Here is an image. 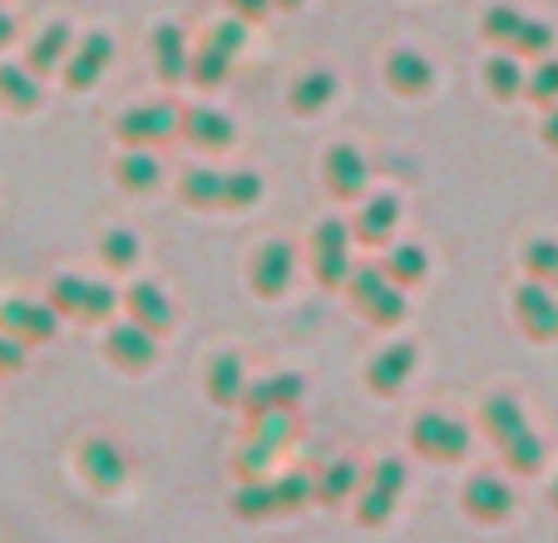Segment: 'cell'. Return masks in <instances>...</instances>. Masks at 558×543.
Wrapping results in <instances>:
<instances>
[{
  "instance_id": "6da1fadb",
  "label": "cell",
  "mask_w": 558,
  "mask_h": 543,
  "mask_svg": "<svg viewBox=\"0 0 558 543\" xmlns=\"http://www.w3.org/2000/svg\"><path fill=\"white\" fill-rule=\"evenodd\" d=\"M411 445H415V455H425V460L454 464L470 455V430H464L460 420L440 415V410H425V415H415V425H411Z\"/></svg>"
},
{
  "instance_id": "7a4b0ae2",
  "label": "cell",
  "mask_w": 558,
  "mask_h": 543,
  "mask_svg": "<svg viewBox=\"0 0 558 543\" xmlns=\"http://www.w3.org/2000/svg\"><path fill=\"white\" fill-rule=\"evenodd\" d=\"M347 287H351V297H356V306L371 316L376 326H396L405 316V292L396 282H390L380 267H361V272H351L347 277Z\"/></svg>"
},
{
  "instance_id": "3957f363",
  "label": "cell",
  "mask_w": 558,
  "mask_h": 543,
  "mask_svg": "<svg viewBox=\"0 0 558 543\" xmlns=\"http://www.w3.org/2000/svg\"><path fill=\"white\" fill-rule=\"evenodd\" d=\"M80 474H85V484H95L99 494H114V490H124V480H129V455L114 439L95 435L80 445Z\"/></svg>"
},
{
  "instance_id": "277c9868",
  "label": "cell",
  "mask_w": 558,
  "mask_h": 543,
  "mask_svg": "<svg viewBox=\"0 0 558 543\" xmlns=\"http://www.w3.org/2000/svg\"><path fill=\"white\" fill-rule=\"evenodd\" d=\"M54 306L50 302H25V297H11V302H0V331L5 336H15L21 346H31V341H50L54 336Z\"/></svg>"
},
{
  "instance_id": "5b68a950",
  "label": "cell",
  "mask_w": 558,
  "mask_h": 543,
  "mask_svg": "<svg viewBox=\"0 0 558 543\" xmlns=\"http://www.w3.org/2000/svg\"><path fill=\"white\" fill-rule=\"evenodd\" d=\"M460 504H464V514L480 523H505L509 514H514V490H509L499 474H474L460 490Z\"/></svg>"
},
{
  "instance_id": "8992f818",
  "label": "cell",
  "mask_w": 558,
  "mask_h": 543,
  "mask_svg": "<svg viewBox=\"0 0 558 543\" xmlns=\"http://www.w3.org/2000/svg\"><path fill=\"white\" fill-rule=\"evenodd\" d=\"M183 124V114L173 105H144V109H129L124 119H119V138L134 148H148V144H163V138H173Z\"/></svg>"
},
{
  "instance_id": "52a82bcc",
  "label": "cell",
  "mask_w": 558,
  "mask_h": 543,
  "mask_svg": "<svg viewBox=\"0 0 558 543\" xmlns=\"http://www.w3.org/2000/svg\"><path fill=\"white\" fill-rule=\"evenodd\" d=\"M347 222L341 218H327L322 228H316V282L322 287H347L351 277V257H347Z\"/></svg>"
},
{
  "instance_id": "ba28073f",
  "label": "cell",
  "mask_w": 558,
  "mask_h": 543,
  "mask_svg": "<svg viewBox=\"0 0 558 543\" xmlns=\"http://www.w3.org/2000/svg\"><path fill=\"white\" fill-rule=\"evenodd\" d=\"M514 312L534 341H558V297L544 282H524L514 292Z\"/></svg>"
},
{
  "instance_id": "9c48e42d",
  "label": "cell",
  "mask_w": 558,
  "mask_h": 543,
  "mask_svg": "<svg viewBox=\"0 0 558 543\" xmlns=\"http://www.w3.org/2000/svg\"><path fill=\"white\" fill-rule=\"evenodd\" d=\"M105 351H109V361H114V366H124V371H148V366L158 361V336L144 331L138 322H119L114 331L105 336Z\"/></svg>"
},
{
  "instance_id": "30bf717a",
  "label": "cell",
  "mask_w": 558,
  "mask_h": 543,
  "mask_svg": "<svg viewBox=\"0 0 558 543\" xmlns=\"http://www.w3.org/2000/svg\"><path fill=\"white\" fill-rule=\"evenodd\" d=\"M322 173H327V189L337 193V198H361V189H366V178H371V164L361 158V148L337 144L322 158Z\"/></svg>"
},
{
  "instance_id": "8fae6325",
  "label": "cell",
  "mask_w": 558,
  "mask_h": 543,
  "mask_svg": "<svg viewBox=\"0 0 558 543\" xmlns=\"http://www.w3.org/2000/svg\"><path fill=\"white\" fill-rule=\"evenodd\" d=\"M109 60H114V40H109V35H89V40L70 55V64H64V84H70V89H95L99 74L109 70Z\"/></svg>"
},
{
  "instance_id": "7c38bea8",
  "label": "cell",
  "mask_w": 558,
  "mask_h": 543,
  "mask_svg": "<svg viewBox=\"0 0 558 543\" xmlns=\"http://www.w3.org/2000/svg\"><path fill=\"white\" fill-rule=\"evenodd\" d=\"M287 282H292V242H282V238L263 242V252H257V262H253L257 297H282Z\"/></svg>"
},
{
  "instance_id": "4fadbf2b",
  "label": "cell",
  "mask_w": 558,
  "mask_h": 543,
  "mask_svg": "<svg viewBox=\"0 0 558 543\" xmlns=\"http://www.w3.org/2000/svg\"><path fill=\"white\" fill-rule=\"evenodd\" d=\"M411 371H415V346H386V351L376 355L366 366V386L376 390V396H396V390L411 381Z\"/></svg>"
},
{
  "instance_id": "5bb4252c",
  "label": "cell",
  "mask_w": 558,
  "mask_h": 543,
  "mask_svg": "<svg viewBox=\"0 0 558 543\" xmlns=\"http://www.w3.org/2000/svg\"><path fill=\"white\" fill-rule=\"evenodd\" d=\"M129 322H138L144 331H169L173 326V306H169V297H163V287H154V282H134L129 287Z\"/></svg>"
},
{
  "instance_id": "9a60e30c",
  "label": "cell",
  "mask_w": 558,
  "mask_h": 543,
  "mask_svg": "<svg viewBox=\"0 0 558 543\" xmlns=\"http://www.w3.org/2000/svg\"><path fill=\"white\" fill-rule=\"evenodd\" d=\"M386 80H390V89H401V95H425L435 84V64L425 60L421 50H396L386 60Z\"/></svg>"
},
{
  "instance_id": "2e32d148",
  "label": "cell",
  "mask_w": 558,
  "mask_h": 543,
  "mask_svg": "<svg viewBox=\"0 0 558 543\" xmlns=\"http://www.w3.org/2000/svg\"><path fill=\"white\" fill-rule=\"evenodd\" d=\"M179 129H183V134H189L198 148H208V154H218V148H232V138H238L232 119L218 114V109H193V114H183Z\"/></svg>"
},
{
  "instance_id": "e0dca14e",
  "label": "cell",
  "mask_w": 558,
  "mask_h": 543,
  "mask_svg": "<svg viewBox=\"0 0 558 543\" xmlns=\"http://www.w3.org/2000/svg\"><path fill=\"white\" fill-rule=\"evenodd\" d=\"M243 400L253 415H263V410H292L296 400H302V376H292V371L267 376V381H257L253 390H243Z\"/></svg>"
},
{
  "instance_id": "ac0fdd59",
  "label": "cell",
  "mask_w": 558,
  "mask_h": 543,
  "mask_svg": "<svg viewBox=\"0 0 558 543\" xmlns=\"http://www.w3.org/2000/svg\"><path fill=\"white\" fill-rule=\"evenodd\" d=\"M232 519H243V523H263L277 514V499H272V480H243L238 490H232L228 499Z\"/></svg>"
},
{
  "instance_id": "d6986e66",
  "label": "cell",
  "mask_w": 558,
  "mask_h": 543,
  "mask_svg": "<svg viewBox=\"0 0 558 543\" xmlns=\"http://www.w3.org/2000/svg\"><path fill=\"white\" fill-rule=\"evenodd\" d=\"M154 64H158V74H163L169 84L189 80V45H183L179 25H158L154 31Z\"/></svg>"
},
{
  "instance_id": "ffe728a7",
  "label": "cell",
  "mask_w": 558,
  "mask_h": 543,
  "mask_svg": "<svg viewBox=\"0 0 558 543\" xmlns=\"http://www.w3.org/2000/svg\"><path fill=\"white\" fill-rule=\"evenodd\" d=\"M243 355H232L222 351L218 361L208 366V396L213 406H243Z\"/></svg>"
},
{
  "instance_id": "44dd1931",
  "label": "cell",
  "mask_w": 558,
  "mask_h": 543,
  "mask_svg": "<svg viewBox=\"0 0 558 543\" xmlns=\"http://www.w3.org/2000/svg\"><path fill=\"white\" fill-rule=\"evenodd\" d=\"M64 55H70V25L64 21H54L50 31H40L35 35V45H31V64L25 70L40 80V74H50V70H60L64 64Z\"/></svg>"
},
{
  "instance_id": "7402d4cb",
  "label": "cell",
  "mask_w": 558,
  "mask_h": 543,
  "mask_svg": "<svg viewBox=\"0 0 558 543\" xmlns=\"http://www.w3.org/2000/svg\"><path fill=\"white\" fill-rule=\"evenodd\" d=\"M331 95H337V80H331L327 70H312L292 84L287 105H292V114H322V109L331 105Z\"/></svg>"
},
{
  "instance_id": "603a6c76",
  "label": "cell",
  "mask_w": 558,
  "mask_h": 543,
  "mask_svg": "<svg viewBox=\"0 0 558 543\" xmlns=\"http://www.w3.org/2000/svg\"><path fill=\"white\" fill-rule=\"evenodd\" d=\"M480 420H485V430H489V439H514L519 430H529V420H524V406H519L514 396H489L485 400V410H480Z\"/></svg>"
},
{
  "instance_id": "cb8c5ba5",
  "label": "cell",
  "mask_w": 558,
  "mask_h": 543,
  "mask_svg": "<svg viewBox=\"0 0 558 543\" xmlns=\"http://www.w3.org/2000/svg\"><path fill=\"white\" fill-rule=\"evenodd\" d=\"M396 222H401V203L390 198V193H380V198L361 203V218H356V232L366 242H386L390 232H396Z\"/></svg>"
},
{
  "instance_id": "d4e9b609",
  "label": "cell",
  "mask_w": 558,
  "mask_h": 543,
  "mask_svg": "<svg viewBox=\"0 0 558 543\" xmlns=\"http://www.w3.org/2000/svg\"><path fill=\"white\" fill-rule=\"evenodd\" d=\"M40 95H45L40 80H35L25 64H0V99H5L11 109H35Z\"/></svg>"
},
{
  "instance_id": "484cf974",
  "label": "cell",
  "mask_w": 558,
  "mask_h": 543,
  "mask_svg": "<svg viewBox=\"0 0 558 543\" xmlns=\"http://www.w3.org/2000/svg\"><path fill=\"white\" fill-rule=\"evenodd\" d=\"M396 287H411V282H425V272H430V257H425V248H415V242H401V248H390L386 267H380Z\"/></svg>"
},
{
  "instance_id": "4316f807",
  "label": "cell",
  "mask_w": 558,
  "mask_h": 543,
  "mask_svg": "<svg viewBox=\"0 0 558 543\" xmlns=\"http://www.w3.org/2000/svg\"><path fill=\"white\" fill-rule=\"evenodd\" d=\"M119 183H124L129 193H148L158 183V178H163V164H158L154 154H148V148H134V154H124L119 158Z\"/></svg>"
},
{
  "instance_id": "83f0119b",
  "label": "cell",
  "mask_w": 558,
  "mask_h": 543,
  "mask_svg": "<svg viewBox=\"0 0 558 543\" xmlns=\"http://www.w3.org/2000/svg\"><path fill=\"white\" fill-rule=\"evenodd\" d=\"M267 480H272V474H267ZM272 499H277V514L306 509V504L316 499V480H312V474H302V470L277 474V480H272Z\"/></svg>"
},
{
  "instance_id": "f1b7e54d",
  "label": "cell",
  "mask_w": 558,
  "mask_h": 543,
  "mask_svg": "<svg viewBox=\"0 0 558 543\" xmlns=\"http://www.w3.org/2000/svg\"><path fill=\"white\" fill-rule=\"evenodd\" d=\"M499 449H505V464H509L514 474H538V470H544V455H548L544 439H538L534 430H519V435L505 439Z\"/></svg>"
},
{
  "instance_id": "f546056e",
  "label": "cell",
  "mask_w": 558,
  "mask_h": 543,
  "mask_svg": "<svg viewBox=\"0 0 558 543\" xmlns=\"http://www.w3.org/2000/svg\"><path fill=\"white\" fill-rule=\"evenodd\" d=\"M361 490V470L351 460H337L322 480H316V504H341Z\"/></svg>"
},
{
  "instance_id": "4dcf8cb0",
  "label": "cell",
  "mask_w": 558,
  "mask_h": 543,
  "mask_svg": "<svg viewBox=\"0 0 558 543\" xmlns=\"http://www.w3.org/2000/svg\"><path fill=\"white\" fill-rule=\"evenodd\" d=\"M183 203L193 208H222V173L218 168H193L183 178Z\"/></svg>"
},
{
  "instance_id": "1f68e13d",
  "label": "cell",
  "mask_w": 558,
  "mask_h": 543,
  "mask_svg": "<svg viewBox=\"0 0 558 543\" xmlns=\"http://www.w3.org/2000/svg\"><path fill=\"white\" fill-rule=\"evenodd\" d=\"M253 445L263 449H282L292 445V410H263V415H253Z\"/></svg>"
},
{
  "instance_id": "d6a6232c",
  "label": "cell",
  "mask_w": 558,
  "mask_h": 543,
  "mask_svg": "<svg viewBox=\"0 0 558 543\" xmlns=\"http://www.w3.org/2000/svg\"><path fill=\"white\" fill-rule=\"evenodd\" d=\"M361 499H356V519L366 523V529H380V523L390 519V509H396V499L401 494H390V490H380V484H371V480H361Z\"/></svg>"
},
{
  "instance_id": "836d02e7",
  "label": "cell",
  "mask_w": 558,
  "mask_h": 543,
  "mask_svg": "<svg viewBox=\"0 0 558 543\" xmlns=\"http://www.w3.org/2000/svg\"><path fill=\"white\" fill-rule=\"evenodd\" d=\"M257 198H263V178H257L253 168L222 173V208H253Z\"/></svg>"
},
{
  "instance_id": "e575fe53",
  "label": "cell",
  "mask_w": 558,
  "mask_h": 543,
  "mask_svg": "<svg viewBox=\"0 0 558 543\" xmlns=\"http://www.w3.org/2000/svg\"><path fill=\"white\" fill-rule=\"evenodd\" d=\"M485 80L499 99H519L524 95V70H519V55H495L485 64Z\"/></svg>"
},
{
  "instance_id": "d590c367",
  "label": "cell",
  "mask_w": 558,
  "mask_h": 543,
  "mask_svg": "<svg viewBox=\"0 0 558 543\" xmlns=\"http://www.w3.org/2000/svg\"><path fill=\"white\" fill-rule=\"evenodd\" d=\"M228 70H232V55H222L213 40L203 45V50L189 60V74L203 84V89H213V84H222V80H228Z\"/></svg>"
},
{
  "instance_id": "8d00e7d4",
  "label": "cell",
  "mask_w": 558,
  "mask_h": 543,
  "mask_svg": "<svg viewBox=\"0 0 558 543\" xmlns=\"http://www.w3.org/2000/svg\"><path fill=\"white\" fill-rule=\"evenodd\" d=\"M524 272L529 282H554L558 277V242L554 238H538L524 248Z\"/></svg>"
},
{
  "instance_id": "74e56055",
  "label": "cell",
  "mask_w": 558,
  "mask_h": 543,
  "mask_svg": "<svg viewBox=\"0 0 558 543\" xmlns=\"http://www.w3.org/2000/svg\"><path fill=\"white\" fill-rule=\"evenodd\" d=\"M524 21L529 15H519L514 5H495V11L485 15V40H495V45H505L509 50V45L519 40V31H524Z\"/></svg>"
},
{
  "instance_id": "f35d334b",
  "label": "cell",
  "mask_w": 558,
  "mask_h": 543,
  "mask_svg": "<svg viewBox=\"0 0 558 543\" xmlns=\"http://www.w3.org/2000/svg\"><path fill=\"white\" fill-rule=\"evenodd\" d=\"M85 292H89L85 277H54V282H50V306H54V312H64V316H80Z\"/></svg>"
},
{
  "instance_id": "ab89813d",
  "label": "cell",
  "mask_w": 558,
  "mask_h": 543,
  "mask_svg": "<svg viewBox=\"0 0 558 543\" xmlns=\"http://www.w3.org/2000/svg\"><path fill=\"white\" fill-rule=\"evenodd\" d=\"M524 95L534 105H558V60H544L534 74H524Z\"/></svg>"
},
{
  "instance_id": "60d3db41",
  "label": "cell",
  "mask_w": 558,
  "mask_h": 543,
  "mask_svg": "<svg viewBox=\"0 0 558 543\" xmlns=\"http://www.w3.org/2000/svg\"><path fill=\"white\" fill-rule=\"evenodd\" d=\"M99 252H105V262H109L114 272H129V267L138 262V238H134L129 228H114V232L105 238V248H99Z\"/></svg>"
},
{
  "instance_id": "b9f144b4",
  "label": "cell",
  "mask_w": 558,
  "mask_h": 543,
  "mask_svg": "<svg viewBox=\"0 0 558 543\" xmlns=\"http://www.w3.org/2000/svg\"><path fill=\"white\" fill-rule=\"evenodd\" d=\"M119 306V297H114V287H105V282H89V292H85V306H80V316L85 322H105L109 312Z\"/></svg>"
},
{
  "instance_id": "7bdbcfd3",
  "label": "cell",
  "mask_w": 558,
  "mask_h": 543,
  "mask_svg": "<svg viewBox=\"0 0 558 543\" xmlns=\"http://www.w3.org/2000/svg\"><path fill=\"white\" fill-rule=\"evenodd\" d=\"M208 40L218 45L222 55H232V60H238V50H243V45H247V21H238V15H232V21H222L218 31L208 35Z\"/></svg>"
},
{
  "instance_id": "ee69618b",
  "label": "cell",
  "mask_w": 558,
  "mask_h": 543,
  "mask_svg": "<svg viewBox=\"0 0 558 543\" xmlns=\"http://www.w3.org/2000/svg\"><path fill=\"white\" fill-rule=\"evenodd\" d=\"M371 484H380V490H390V494H405V464L386 455V460L371 470Z\"/></svg>"
},
{
  "instance_id": "f6af8a7d",
  "label": "cell",
  "mask_w": 558,
  "mask_h": 543,
  "mask_svg": "<svg viewBox=\"0 0 558 543\" xmlns=\"http://www.w3.org/2000/svg\"><path fill=\"white\" fill-rule=\"evenodd\" d=\"M21 366H25V346L0 331V371H21Z\"/></svg>"
},
{
  "instance_id": "bcb514c9",
  "label": "cell",
  "mask_w": 558,
  "mask_h": 543,
  "mask_svg": "<svg viewBox=\"0 0 558 543\" xmlns=\"http://www.w3.org/2000/svg\"><path fill=\"white\" fill-rule=\"evenodd\" d=\"M228 5H232V15H238V21H247V25L263 21V15L272 11V0H228Z\"/></svg>"
},
{
  "instance_id": "7dc6e473",
  "label": "cell",
  "mask_w": 558,
  "mask_h": 543,
  "mask_svg": "<svg viewBox=\"0 0 558 543\" xmlns=\"http://www.w3.org/2000/svg\"><path fill=\"white\" fill-rule=\"evenodd\" d=\"M544 144H548V148H558V109L544 119Z\"/></svg>"
},
{
  "instance_id": "c3c4849f",
  "label": "cell",
  "mask_w": 558,
  "mask_h": 543,
  "mask_svg": "<svg viewBox=\"0 0 558 543\" xmlns=\"http://www.w3.org/2000/svg\"><path fill=\"white\" fill-rule=\"evenodd\" d=\"M11 35H15V21L11 15H0V45H11Z\"/></svg>"
},
{
  "instance_id": "681fc988",
  "label": "cell",
  "mask_w": 558,
  "mask_h": 543,
  "mask_svg": "<svg viewBox=\"0 0 558 543\" xmlns=\"http://www.w3.org/2000/svg\"><path fill=\"white\" fill-rule=\"evenodd\" d=\"M272 5H282V11H296V5H306V0H272Z\"/></svg>"
},
{
  "instance_id": "f907efd6",
  "label": "cell",
  "mask_w": 558,
  "mask_h": 543,
  "mask_svg": "<svg viewBox=\"0 0 558 543\" xmlns=\"http://www.w3.org/2000/svg\"><path fill=\"white\" fill-rule=\"evenodd\" d=\"M548 504H554V509H558V480H554V490H548Z\"/></svg>"
},
{
  "instance_id": "816d5d0a",
  "label": "cell",
  "mask_w": 558,
  "mask_h": 543,
  "mask_svg": "<svg viewBox=\"0 0 558 543\" xmlns=\"http://www.w3.org/2000/svg\"><path fill=\"white\" fill-rule=\"evenodd\" d=\"M554 282H558V277H554Z\"/></svg>"
}]
</instances>
